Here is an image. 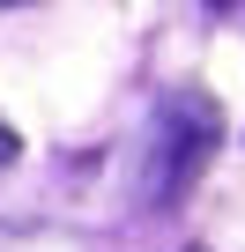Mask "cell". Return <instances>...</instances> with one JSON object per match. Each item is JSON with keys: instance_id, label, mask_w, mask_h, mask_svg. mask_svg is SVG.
<instances>
[{"instance_id": "obj_1", "label": "cell", "mask_w": 245, "mask_h": 252, "mask_svg": "<svg viewBox=\"0 0 245 252\" xmlns=\"http://www.w3.org/2000/svg\"><path fill=\"white\" fill-rule=\"evenodd\" d=\"M215 149H223V111L201 89L164 96V111H156V149H149V200H178L208 171Z\"/></svg>"}, {"instance_id": "obj_2", "label": "cell", "mask_w": 245, "mask_h": 252, "mask_svg": "<svg viewBox=\"0 0 245 252\" xmlns=\"http://www.w3.org/2000/svg\"><path fill=\"white\" fill-rule=\"evenodd\" d=\"M15 149H23V141H15V126H8V119H0V171H8V163H15Z\"/></svg>"}, {"instance_id": "obj_3", "label": "cell", "mask_w": 245, "mask_h": 252, "mask_svg": "<svg viewBox=\"0 0 245 252\" xmlns=\"http://www.w3.org/2000/svg\"><path fill=\"white\" fill-rule=\"evenodd\" d=\"M208 8H238V0H208Z\"/></svg>"}, {"instance_id": "obj_4", "label": "cell", "mask_w": 245, "mask_h": 252, "mask_svg": "<svg viewBox=\"0 0 245 252\" xmlns=\"http://www.w3.org/2000/svg\"><path fill=\"white\" fill-rule=\"evenodd\" d=\"M0 8H23V0H0Z\"/></svg>"}]
</instances>
